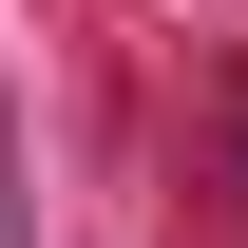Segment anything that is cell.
<instances>
[{"instance_id": "6da1fadb", "label": "cell", "mask_w": 248, "mask_h": 248, "mask_svg": "<svg viewBox=\"0 0 248 248\" xmlns=\"http://www.w3.org/2000/svg\"><path fill=\"white\" fill-rule=\"evenodd\" d=\"M0 248H38V229H19V134H0Z\"/></svg>"}]
</instances>
